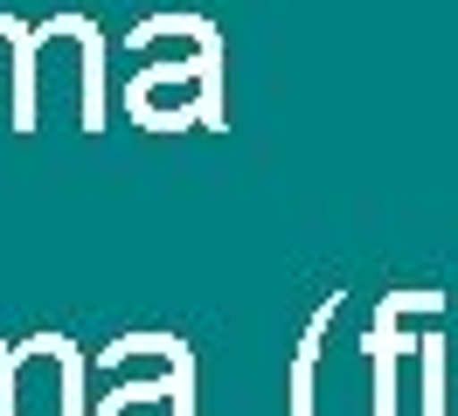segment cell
Segmentation results:
<instances>
[{"label": "cell", "mask_w": 458, "mask_h": 416, "mask_svg": "<svg viewBox=\"0 0 458 416\" xmlns=\"http://www.w3.org/2000/svg\"><path fill=\"white\" fill-rule=\"evenodd\" d=\"M146 70L125 77V111L146 132L216 125L223 118V35L195 14H153L125 35Z\"/></svg>", "instance_id": "1"}]
</instances>
